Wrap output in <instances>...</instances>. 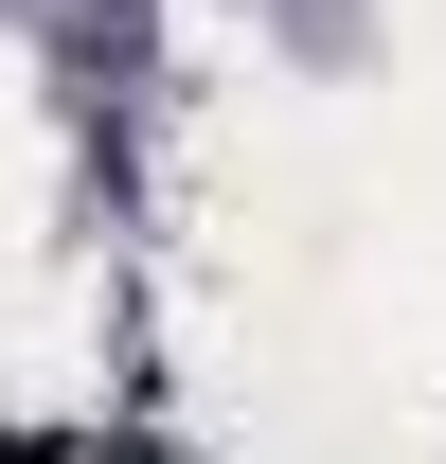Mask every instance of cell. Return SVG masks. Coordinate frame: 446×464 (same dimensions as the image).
<instances>
[{"instance_id": "obj_1", "label": "cell", "mask_w": 446, "mask_h": 464, "mask_svg": "<svg viewBox=\"0 0 446 464\" xmlns=\"http://www.w3.org/2000/svg\"><path fill=\"white\" fill-rule=\"evenodd\" d=\"M0 464H72V447H18V429H0Z\"/></svg>"}]
</instances>
